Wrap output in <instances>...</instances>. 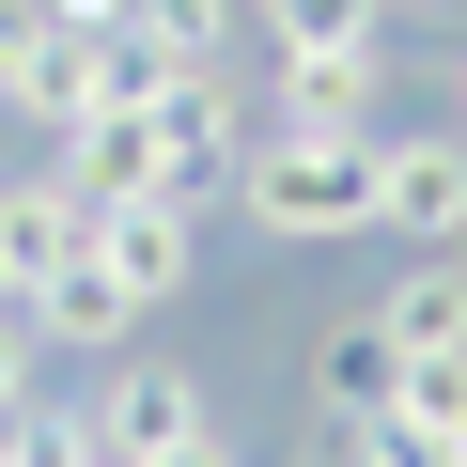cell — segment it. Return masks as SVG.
<instances>
[{
    "instance_id": "obj_1",
    "label": "cell",
    "mask_w": 467,
    "mask_h": 467,
    "mask_svg": "<svg viewBox=\"0 0 467 467\" xmlns=\"http://www.w3.org/2000/svg\"><path fill=\"white\" fill-rule=\"evenodd\" d=\"M234 156H250V125H234V78L218 63H187V78H156V94H125V109H94L63 140V171L94 202H187V218L234 202Z\"/></svg>"
},
{
    "instance_id": "obj_2",
    "label": "cell",
    "mask_w": 467,
    "mask_h": 467,
    "mask_svg": "<svg viewBox=\"0 0 467 467\" xmlns=\"http://www.w3.org/2000/svg\"><path fill=\"white\" fill-rule=\"evenodd\" d=\"M234 218L281 234V250H327V234H374V140H250L234 156Z\"/></svg>"
},
{
    "instance_id": "obj_3",
    "label": "cell",
    "mask_w": 467,
    "mask_h": 467,
    "mask_svg": "<svg viewBox=\"0 0 467 467\" xmlns=\"http://www.w3.org/2000/svg\"><path fill=\"white\" fill-rule=\"evenodd\" d=\"M0 109L47 125V140H78L109 109V32H63L47 0H0Z\"/></svg>"
},
{
    "instance_id": "obj_4",
    "label": "cell",
    "mask_w": 467,
    "mask_h": 467,
    "mask_svg": "<svg viewBox=\"0 0 467 467\" xmlns=\"http://www.w3.org/2000/svg\"><path fill=\"white\" fill-rule=\"evenodd\" d=\"M374 234L405 250H467V125H374Z\"/></svg>"
},
{
    "instance_id": "obj_5",
    "label": "cell",
    "mask_w": 467,
    "mask_h": 467,
    "mask_svg": "<svg viewBox=\"0 0 467 467\" xmlns=\"http://www.w3.org/2000/svg\"><path fill=\"white\" fill-rule=\"evenodd\" d=\"M78 265H94V281H109V296H125V312L156 327V312L187 296V265H202V218H187V202H94Z\"/></svg>"
},
{
    "instance_id": "obj_6",
    "label": "cell",
    "mask_w": 467,
    "mask_h": 467,
    "mask_svg": "<svg viewBox=\"0 0 467 467\" xmlns=\"http://www.w3.org/2000/svg\"><path fill=\"white\" fill-rule=\"evenodd\" d=\"M187 420H218V389H202L187 358H109V389H94V451H109V467L171 451Z\"/></svg>"
},
{
    "instance_id": "obj_7",
    "label": "cell",
    "mask_w": 467,
    "mask_h": 467,
    "mask_svg": "<svg viewBox=\"0 0 467 467\" xmlns=\"http://www.w3.org/2000/svg\"><path fill=\"white\" fill-rule=\"evenodd\" d=\"M78 234H94V187L47 156V171H16V187H0V281H16V296H47L63 265H78Z\"/></svg>"
},
{
    "instance_id": "obj_8",
    "label": "cell",
    "mask_w": 467,
    "mask_h": 467,
    "mask_svg": "<svg viewBox=\"0 0 467 467\" xmlns=\"http://www.w3.org/2000/svg\"><path fill=\"white\" fill-rule=\"evenodd\" d=\"M374 94H389V47L374 63H265V125L281 140H374Z\"/></svg>"
},
{
    "instance_id": "obj_9",
    "label": "cell",
    "mask_w": 467,
    "mask_h": 467,
    "mask_svg": "<svg viewBox=\"0 0 467 467\" xmlns=\"http://www.w3.org/2000/svg\"><path fill=\"white\" fill-rule=\"evenodd\" d=\"M374 327L405 358H467V250H405V281H374Z\"/></svg>"
},
{
    "instance_id": "obj_10",
    "label": "cell",
    "mask_w": 467,
    "mask_h": 467,
    "mask_svg": "<svg viewBox=\"0 0 467 467\" xmlns=\"http://www.w3.org/2000/svg\"><path fill=\"white\" fill-rule=\"evenodd\" d=\"M265 63H374L389 47V0H250Z\"/></svg>"
},
{
    "instance_id": "obj_11",
    "label": "cell",
    "mask_w": 467,
    "mask_h": 467,
    "mask_svg": "<svg viewBox=\"0 0 467 467\" xmlns=\"http://www.w3.org/2000/svg\"><path fill=\"white\" fill-rule=\"evenodd\" d=\"M312 405H327V420H389V405H405V343H389L374 312L327 327V343H312Z\"/></svg>"
},
{
    "instance_id": "obj_12",
    "label": "cell",
    "mask_w": 467,
    "mask_h": 467,
    "mask_svg": "<svg viewBox=\"0 0 467 467\" xmlns=\"http://www.w3.org/2000/svg\"><path fill=\"white\" fill-rule=\"evenodd\" d=\"M405 436L436 467H467V358H405Z\"/></svg>"
},
{
    "instance_id": "obj_13",
    "label": "cell",
    "mask_w": 467,
    "mask_h": 467,
    "mask_svg": "<svg viewBox=\"0 0 467 467\" xmlns=\"http://www.w3.org/2000/svg\"><path fill=\"white\" fill-rule=\"evenodd\" d=\"M0 467H109L94 451V405H16V420H0Z\"/></svg>"
},
{
    "instance_id": "obj_14",
    "label": "cell",
    "mask_w": 467,
    "mask_h": 467,
    "mask_svg": "<svg viewBox=\"0 0 467 467\" xmlns=\"http://www.w3.org/2000/svg\"><path fill=\"white\" fill-rule=\"evenodd\" d=\"M32 374H47V327H32V296H0V420L32 405Z\"/></svg>"
},
{
    "instance_id": "obj_15",
    "label": "cell",
    "mask_w": 467,
    "mask_h": 467,
    "mask_svg": "<svg viewBox=\"0 0 467 467\" xmlns=\"http://www.w3.org/2000/svg\"><path fill=\"white\" fill-rule=\"evenodd\" d=\"M140 467H234V420H187L171 451H140Z\"/></svg>"
},
{
    "instance_id": "obj_16",
    "label": "cell",
    "mask_w": 467,
    "mask_h": 467,
    "mask_svg": "<svg viewBox=\"0 0 467 467\" xmlns=\"http://www.w3.org/2000/svg\"><path fill=\"white\" fill-rule=\"evenodd\" d=\"M47 16H63V32H125L140 0H47Z\"/></svg>"
},
{
    "instance_id": "obj_17",
    "label": "cell",
    "mask_w": 467,
    "mask_h": 467,
    "mask_svg": "<svg viewBox=\"0 0 467 467\" xmlns=\"http://www.w3.org/2000/svg\"><path fill=\"white\" fill-rule=\"evenodd\" d=\"M451 125H467V47H451Z\"/></svg>"
}]
</instances>
